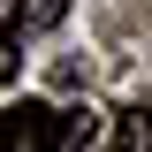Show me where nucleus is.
Segmentation results:
<instances>
[{"label":"nucleus","instance_id":"obj_1","mask_svg":"<svg viewBox=\"0 0 152 152\" xmlns=\"http://www.w3.org/2000/svg\"><path fill=\"white\" fill-rule=\"evenodd\" d=\"M0 152H61V107L23 99L0 114Z\"/></svg>","mask_w":152,"mask_h":152},{"label":"nucleus","instance_id":"obj_2","mask_svg":"<svg viewBox=\"0 0 152 152\" xmlns=\"http://www.w3.org/2000/svg\"><path fill=\"white\" fill-rule=\"evenodd\" d=\"M114 152H152V99L114 122Z\"/></svg>","mask_w":152,"mask_h":152},{"label":"nucleus","instance_id":"obj_3","mask_svg":"<svg viewBox=\"0 0 152 152\" xmlns=\"http://www.w3.org/2000/svg\"><path fill=\"white\" fill-rule=\"evenodd\" d=\"M23 8H31V31H46V23L69 15V0H23Z\"/></svg>","mask_w":152,"mask_h":152},{"label":"nucleus","instance_id":"obj_4","mask_svg":"<svg viewBox=\"0 0 152 152\" xmlns=\"http://www.w3.org/2000/svg\"><path fill=\"white\" fill-rule=\"evenodd\" d=\"M23 23H31V8H23V0H0V38H15Z\"/></svg>","mask_w":152,"mask_h":152},{"label":"nucleus","instance_id":"obj_5","mask_svg":"<svg viewBox=\"0 0 152 152\" xmlns=\"http://www.w3.org/2000/svg\"><path fill=\"white\" fill-rule=\"evenodd\" d=\"M15 76V38H0V84Z\"/></svg>","mask_w":152,"mask_h":152}]
</instances>
